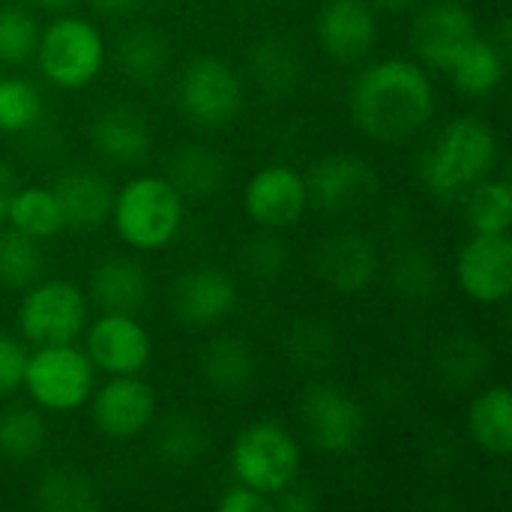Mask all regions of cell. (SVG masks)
Masks as SVG:
<instances>
[{"label":"cell","instance_id":"cell-1","mask_svg":"<svg viewBox=\"0 0 512 512\" xmlns=\"http://www.w3.org/2000/svg\"><path fill=\"white\" fill-rule=\"evenodd\" d=\"M435 114V87L426 69L405 57L372 63L351 87V117L372 141H405Z\"/></svg>","mask_w":512,"mask_h":512},{"label":"cell","instance_id":"cell-2","mask_svg":"<svg viewBox=\"0 0 512 512\" xmlns=\"http://www.w3.org/2000/svg\"><path fill=\"white\" fill-rule=\"evenodd\" d=\"M498 165V135L480 117H456L420 159V177L435 198H459Z\"/></svg>","mask_w":512,"mask_h":512},{"label":"cell","instance_id":"cell-3","mask_svg":"<svg viewBox=\"0 0 512 512\" xmlns=\"http://www.w3.org/2000/svg\"><path fill=\"white\" fill-rule=\"evenodd\" d=\"M111 219L126 246L162 249L183 225V195L168 177H135L114 195Z\"/></svg>","mask_w":512,"mask_h":512},{"label":"cell","instance_id":"cell-4","mask_svg":"<svg viewBox=\"0 0 512 512\" xmlns=\"http://www.w3.org/2000/svg\"><path fill=\"white\" fill-rule=\"evenodd\" d=\"M300 459L303 453L294 435L273 420L249 423L246 429H240L231 447V465L237 480L270 498L297 483Z\"/></svg>","mask_w":512,"mask_h":512},{"label":"cell","instance_id":"cell-5","mask_svg":"<svg viewBox=\"0 0 512 512\" xmlns=\"http://www.w3.org/2000/svg\"><path fill=\"white\" fill-rule=\"evenodd\" d=\"M36 57L42 75L51 84L63 90H81L102 72L105 42L99 27L87 18L63 15L51 21L45 30H39Z\"/></svg>","mask_w":512,"mask_h":512},{"label":"cell","instance_id":"cell-6","mask_svg":"<svg viewBox=\"0 0 512 512\" xmlns=\"http://www.w3.org/2000/svg\"><path fill=\"white\" fill-rule=\"evenodd\" d=\"M96 369L90 357L69 345H36L33 354H27L24 381L21 387L30 393V399L39 408L48 411H75L93 396Z\"/></svg>","mask_w":512,"mask_h":512},{"label":"cell","instance_id":"cell-7","mask_svg":"<svg viewBox=\"0 0 512 512\" xmlns=\"http://www.w3.org/2000/svg\"><path fill=\"white\" fill-rule=\"evenodd\" d=\"M18 327L33 345H69L87 327V297L66 279L33 282L18 306Z\"/></svg>","mask_w":512,"mask_h":512},{"label":"cell","instance_id":"cell-8","mask_svg":"<svg viewBox=\"0 0 512 512\" xmlns=\"http://www.w3.org/2000/svg\"><path fill=\"white\" fill-rule=\"evenodd\" d=\"M177 99L192 123L210 129L228 126L243 108V81L225 60L201 54L183 66Z\"/></svg>","mask_w":512,"mask_h":512},{"label":"cell","instance_id":"cell-9","mask_svg":"<svg viewBox=\"0 0 512 512\" xmlns=\"http://www.w3.org/2000/svg\"><path fill=\"white\" fill-rule=\"evenodd\" d=\"M303 429L315 450L330 456L354 453L369 429V417L363 405L333 384H318L303 393L300 402Z\"/></svg>","mask_w":512,"mask_h":512},{"label":"cell","instance_id":"cell-10","mask_svg":"<svg viewBox=\"0 0 512 512\" xmlns=\"http://www.w3.org/2000/svg\"><path fill=\"white\" fill-rule=\"evenodd\" d=\"M378 171L354 153H327L306 174L309 207L324 213H348L378 195Z\"/></svg>","mask_w":512,"mask_h":512},{"label":"cell","instance_id":"cell-11","mask_svg":"<svg viewBox=\"0 0 512 512\" xmlns=\"http://www.w3.org/2000/svg\"><path fill=\"white\" fill-rule=\"evenodd\" d=\"M477 33V21L465 3L432 0L411 24V51L420 63L447 72Z\"/></svg>","mask_w":512,"mask_h":512},{"label":"cell","instance_id":"cell-12","mask_svg":"<svg viewBox=\"0 0 512 512\" xmlns=\"http://www.w3.org/2000/svg\"><path fill=\"white\" fill-rule=\"evenodd\" d=\"M456 282L474 303H504L512 288L510 234H474L456 255Z\"/></svg>","mask_w":512,"mask_h":512},{"label":"cell","instance_id":"cell-13","mask_svg":"<svg viewBox=\"0 0 512 512\" xmlns=\"http://www.w3.org/2000/svg\"><path fill=\"white\" fill-rule=\"evenodd\" d=\"M243 207L249 219L261 228L279 231L297 225L309 210L306 174L291 165H267L255 171L246 183Z\"/></svg>","mask_w":512,"mask_h":512},{"label":"cell","instance_id":"cell-14","mask_svg":"<svg viewBox=\"0 0 512 512\" xmlns=\"http://www.w3.org/2000/svg\"><path fill=\"white\" fill-rule=\"evenodd\" d=\"M84 330V354L90 357L93 369L105 375H138L150 363L153 345L135 315L102 312V318Z\"/></svg>","mask_w":512,"mask_h":512},{"label":"cell","instance_id":"cell-15","mask_svg":"<svg viewBox=\"0 0 512 512\" xmlns=\"http://www.w3.org/2000/svg\"><path fill=\"white\" fill-rule=\"evenodd\" d=\"M237 282L219 267L183 270L171 285V309L180 324L192 330L213 327L237 309Z\"/></svg>","mask_w":512,"mask_h":512},{"label":"cell","instance_id":"cell-16","mask_svg":"<svg viewBox=\"0 0 512 512\" xmlns=\"http://www.w3.org/2000/svg\"><path fill=\"white\" fill-rule=\"evenodd\" d=\"M93 426L99 435L129 441L141 435L156 417V393L138 375H111V381L93 390Z\"/></svg>","mask_w":512,"mask_h":512},{"label":"cell","instance_id":"cell-17","mask_svg":"<svg viewBox=\"0 0 512 512\" xmlns=\"http://www.w3.org/2000/svg\"><path fill=\"white\" fill-rule=\"evenodd\" d=\"M321 48L336 63H354L375 48L378 18L369 0H327L315 21Z\"/></svg>","mask_w":512,"mask_h":512},{"label":"cell","instance_id":"cell-18","mask_svg":"<svg viewBox=\"0 0 512 512\" xmlns=\"http://www.w3.org/2000/svg\"><path fill=\"white\" fill-rule=\"evenodd\" d=\"M378 267V249L366 234L345 231L315 246V273L327 288L339 294H357L366 285H372Z\"/></svg>","mask_w":512,"mask_h":512},{"label":"cell","instance_id":"cell-19","mask_svg":"<svg viewBox=\"0 0 512 512\" xmlns=\"http://www.w3.org/2000/svg\"><path fill=\"white\" fill-rule=\"evenodd\" d=\"M90 144L102 159L114 165H132L150 153L153 129H150V120L138 108L120 102L93 117Z\"/></svg>","mask_w":512,"mask_h":512},{"label":"cell","instance_id":"cell-20","mask_svg":"<svg viewBox=\"0 0 512 512\" xmlns=\"http://www.w3.org/2000/svg\"><path fill=\"white\" fill-rule=\"evenodd\" d=\"M54 198L63 213V225L72 231H96L105 225L114 207L111 183L96 171H69L54 183Z\"/></svg>","mask_w":512,"mask_h":512},{"label":"cell","instance_id":"cell-21","mask_svg":"<svg viewBox=\"0 0 512 512\" xmlns=\"http://www.w3.org/2000/svg\"><path fill=\"white\" fill-rule=\"evenodd\" d=\"M150 297V279L132 258H108L90 273V300L102 312L135 315Z\"/></svg>","mask_w":512,"mask_h":512},{"label":"cell","instance_id":"cell-22","mask_svg":"<svg viewBox=\"0 0 512 512\" xmlns=\"http://www.w3.org/2000/svg\"><path fill=\"white\" fill-rule=\"evenodd\" d=\"M249 75L258 90L273 99L291 96L303 81V54L285 36H264L246 54Z\"/></svg>","mask_w":512,"mask_h":512},{"label":"cell","instance_id":"cell-23","mask_svg":"<svg viewBox=\"0 0 512 512\" xmlns=\"http://www.w3.org/2000/svg\"><path fill=\"white\" fill-rule=\"evenodd\" d=\"M201 375L219 396H243L255 384L258 363L249 342L237 336H219L201 351Z\"/></svg>","mask_w":512,"mask_h":512},{"label":"cell","instance_id":"cell-24","mask_svg":"<svg viewBox=\"0 0 512 512\" xmlns=\"http://www.w3.org/2000/svg\"><path fill=\"white\" fill-rule=\"evenodd\" d=\"M468 432L474 444L489 456H510L512 450V396L507 384L486 387L468 411Z\"/></svg>","mask_w":512,"mask_h":512},{"label":"cell","instance_id":"cell-25","mask_svg":"<svg viewBox=\"0 0 512 512\" xmlns=\"http://www.w3.org/2000/svg\"><path fill=\"white\" fill-rule=\"evenodd\" d=\"M168 180L183 198H210L228 180V162L207 144H186L168 162Z\"/></svg>","mask_w":512,"mask_h":512},{"label":"cell","instance_id":"cell-26","mask_svg":"<svg viewBox=\"0 0 512 512\" xmlns=\"http://www.w3.org/2000/svg\"><path fill=\"white\" fill-rule=\"evenodd\" d=\"M168 60H171L168 39L156 27H132L117 42V66H120V72L129 81L141 84V87L156 84L165 75Z\"/></svg>","mask_w":512,"mask_h":512},{"label":"cell","instance_id":"cell-27","mask_svg":"<svg viewBox=\"0 0 512 512\" xmlns=\"http://www.w3.org/2000/svg\"><path fill=\"white\" fill-rule=\"evenodd\" d=\"M456 87L468 96H489L501 87L507 75V51L495 45V39H483L480 33L468 42V48L447 69Z\"/></svg>","mask_w":512,"mask_h":512},{"label":"cell","instance_id":"cell-28","mask_svg":"<svg viewBox=\"0 0 512 512\" xmlns=\"http://www.w3.org/2000/svg\"><path fill=\"white\" fill-rule=\"evenodd\" d=\"M156 456L168 465V468H189L195 465L207 447H210V432L204 426V420H198L189 411H174L168 414L159 429H156Z\"/></svg>","mask_w":512,"mask_h":512},{"label":"cell","instance_id":"cell-29","mask_svg":"<svg viewBox=\"0 0 512 512\" xmlns=\"http://www.w3.org/2000/svg\"><path fill=\"white\" fill-rule=\"evenodd\" d=\"M6 222H9V228L27 234L33 240H48L66 228L60 204L54 198V189H42V186L12 189L9 207H6Z\"/></svg>","mask_w":512,"mask_h":512},{"label":"cell","instance_id":"cell-30","mask_svg":"<svg viewBox=\"0 0 512 512\" xmlns=\"http://www.w3.org/2000/svg\"><path fill=\"white\" fill-rule=\"evenodd\" d=\"M36 504L45 512H96L102 498L87 474L75 468H54L39 480Z\"/></svg>","mask_w":512,"mask_h":512},{"label":"cell","instance_id":"cell-31","mask_svg":"<svg viewBox=\"0 0 512 512\" xmlns=\"http://www.w3.org/2000/svg\"><path fill=\"white\" fill-rule=\"evenodd\" d=\"M336 348H339V339H336V330L327 324V318L309 315V318L291 321L288 336H285V351H288V360L300 366L303 372H318L330 366L336 357Z\"/></svg>","mask_w":512,"mask_h":512},{"label":"cell","instance_id":"cell-32","mask_svg":"<svg viewBox=\"0 0 512 512\" xmlns=\"http://www.w3.org/2000/svg\"><path fill=\"white\" fill-rule=\"evenodd\" d=\"M489 351L480 339L474 336H450L447 342H441L438 354H435V369L441 384L462 390L471 387L483 378V372L489 369Z\"/></svg>","mask_w":512,"mask_h":512},{"label":"cell","instance_id":"cell-33","mask_svg":"<svg viewBox=\"0 0 512 512\" xmlns=\"http://www.w3.org/2000/svg\"><path fill=\"white\" fill-rule=\"evenodd\" d=\"M468 222L474 234H510L512 189L510 180H480L468 189Z\"/></svg>","mask_w":512,"mask_h":512},{"label":"cell","instance_id":"cell-34","mask_svg":"<svg viewBox=\"0 0 512 512\" xmlns=\"http://www.w3.org/2000/svg\"><path fill=\"white\" fill-rule=\"evenodd\" d=\"M48 429L36 408H9L0 414V456L9 462H27L45 447Z\"/></svg>","mask_w":512,"mask_h":512},{"label":"cell","instance_id":"cell-35","mask_svg":"<svg viewBox=\"0 0 512 512\" xmlns=\"http://www.w3.org/2000/svg\"><path fill=\"white\" fill-rule=\"evenodd\" d=\"M42 270H45V261L33 237L15 228L0 234V285L3 288L27 291L33 282L42 279Z\"/></svg>","mask_w":512,"mask_h":512},{"label":"cell","instance_id":"cell-36","mask_svg":"<svg viewBox=\"0 0 512 512\" xmlns=\"http://www.w3.org/2000/svg\"><path fill=\"white\" fill-rule=\"evenodd\" d=\"M390 285L405 300H429L435 294V288H438V267H435L432 255L417 243L402 246L393 255Z\"/></svg>","mask_w":512,"mask_h":512},{"label":"cell","instance_id":"cell-37","mask_svg":"<svg viewBox=\"0 0 512 512\" xmlns=\"http://www.w3.org/2000/svg\"><path fill=\"white\" fill-rule=\"evenodd\" d=\"M42 120V96L30 81L0 78V129L27 132Z\"/></svg>","mask_w":512,"mask_h":512},{"label":"cell","instance_id":"cell-38","mask_svg":"<svg viewBox=\"0 0 512 512\" xmlns=\"http://www.w3.org/2000/svg\"><path fill=\"white\" fill-rule=\"evenodd\" d=\"M39 45V24L21 6H0V60L3 63H27Z\"/></svg>","mask_w":512,"mask_h":512},{"label":"cell","instance_id":"cell-39","mask_svg":"<svg viewBox=\"0 0 512 512\" xmlns=\"http://www.w3.org/2000/svg\"><path fill=\"white\" fill-rule=\"evenodd\" d=\"M243 264L252 276L258 279H279L285 264H288V252L285 243L270 234V228H264V234H255L246 240L243 246Z\"/></svg>","mask_w":512,"mask_h":512},{"label":"cell","instance_id":"cell-40","mask_svg":"<svg viewBox=\"0 0 512 512\" xmlns=\"http://www.w3.org/2000/svg\"><path fill=\"white\" fill-rule=\"evenodd\" d=\"M24 366H27V351L21 342L12 336L0 333V399L12 396L21 381H24Z\"/></svg>","mask_w":512,"mask_h":512},{"label":"cell","instance_id":"cell-41","mask_svg":"<svg viewBox=\"0 0 512 512\" xmlns=\"http://www.w3.org/2000/svg\"><path fill=\"white\" fill-rule=\"evenodd\" d=\"M219 512H273V498L261 495L243 483H237L234 489H228L219 501H216Z\"/></svg>","mask_w":512,"mask_h":512},{"label":"cell","instance_id":"cell-42","mask_svg":"<svg viewBox=\"0 0 512 512\" xmlns=\"http://www.w3.org/2000/svg\"><path fill=\"white\" fill-rule=\"evenodd\" d=\"M318 507V498L309 492V489H303V486H288V489H282L279 495H273V510H282V512H312Z\"/></svg>","mask_w":512,"mask_h":512},{"label":"cell","instance_id":"cell-43","mask_svg":"<svg viewBox=\"0 0 512 512\" xmlns=\"http://www.w3.org/2000/svg\"><path fill=\"white\" fill-rule=\"evenodd\" d=\"M144 0H90V6L99 12V15H108V18H123L129 12H135Z\"/></svg>","mask_w":512,"mask_h":512},{"label":"cell","instance_id":"cell-44","mask_svg":"<svg viewBox=\"0 0 512 512\" xmlns=\"http://www.w3.org/2000/svg\"><path fill=\"white\" fill-rule=\"evenodd\" d=\"M15 189V177L12 168L0 162V222H6V207H9V195Z\"/></svg>","mask_w":512,"mask_h":512},{"label":"cell","instance_id":"cell-45","mask_svg":"<svg viewBox=\"0 0 512 512\" xmlns=\"http://www.w3.org/2000/svg\"><path fill=\"white\" fill-rule=\"evenodd\" d=\"M375 9H384V12H405V9H411L417 0H369Z\"/></svg>","mask_w":512,"mask_h":512},{"label":"cell","instance_id":"cell-46","mask_svg":"<svg viewBox=\"0 0 512 512\" xmlns=\"http://www.w3.org/2000/svg\"><path fill=\"white\" fill-rule=\"evenodd\" d=\"M42 6H66L69 0H39Z\"/></svg>","mask_w":512,"mask_h":512}]
</instances>
